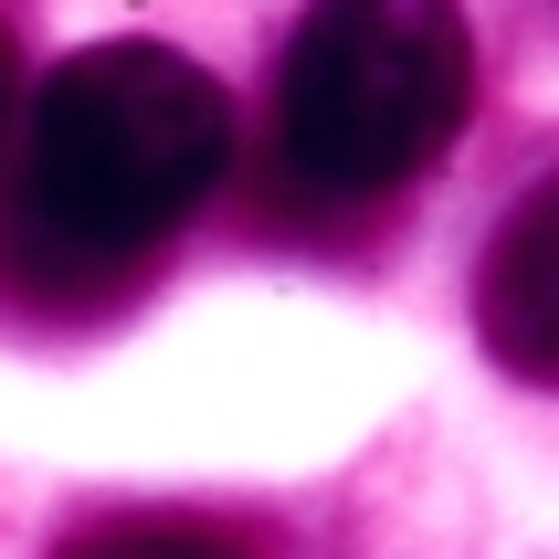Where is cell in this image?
<instances>
[{
	"mask_svg": "<svg viewBox=\"0 0 559 559\" xmlns=\"http://www.w3.org/2000/svg\"><path fill=\"white\" fill-rule=\"evenodd\" d=\"M233 169V95L169 43H95L22 106L0 180V275L22 296H106Z\"/></svg>",
	"mask_w": 559,
	"mask_h": 559,
	"instance_id": "obj_1",
	"label": "cell"
},
{
	"mask_svg": "<svg viewBox=\"0 0 559 559\" xmlns=\"http://www.w3.org/2000/svg\"><path fill=\"white\" fill-rule=\"evenodd\" d=\"M475 117L465 0H307L275 63V158L317 201H391Z\"/></svg>",
	"mask_w": 559,
	"mask_h": 559,
	"instance_id": "obj_2",
	"label": "cell"
},
{
	"mask_svg": "<svg viewBox=\"0 0 559 559\" xmlns=\"http://www.w3.org/2000/svg\"><path fill=\"white\" fill-rule=\"evenodd\" d=\"M475 338L507 380L559 391V169L538 190H518V212L497 222L486 243V275H475Z\"/></svg>",
	"mask_w": 559,
	"mask_h": 559,
	"instance_id": "obj_3",
	"label": "cell"
},
{
	"mask_svg": "<svg viewBox=\"0 0 559 559\" xmlns=\"http://www.w3.org/2000/svg\"><path fill=\"white\" fill-rule=\"evenodd\" d=\"M53 559H253V549L233 528H212V518L138 507V518H85V528H63Z\"/></svg>",
	"mask_w": 559,
	"mask_h": 559,
	"instance_id": "obj_4",
	"label": "cell"
},
{
	"mask_svg": "<svg viewBox=\"0 0 559 559\" xmlns=\"http://www.w3.org/2000/svg\"><path fill=\"white\" fill-rule=\"evenodd\" d=\"M22 138V53H11V22H0V148Z\"/></svg>",
	"mask_w": 559,
	"mask_h": 559,
	"instance_id": "obj_5",
	"label": "cell"
}]
</instances>
